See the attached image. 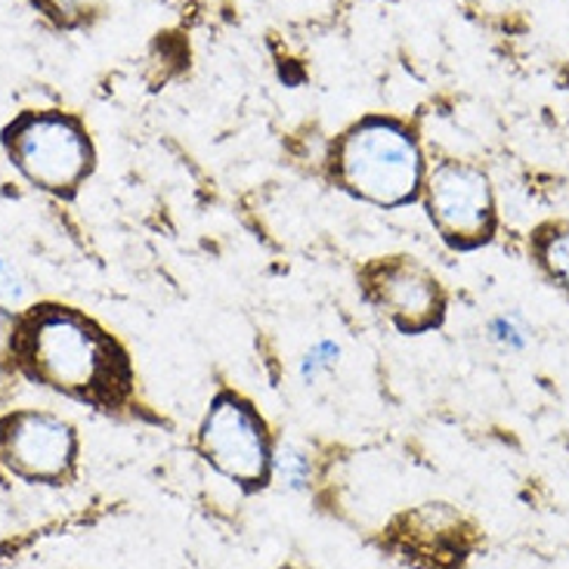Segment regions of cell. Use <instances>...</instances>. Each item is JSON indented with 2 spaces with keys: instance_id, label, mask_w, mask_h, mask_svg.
Listing matches in <instances>:
<instances>
[{
  "instance_id": "10",
  "label": "cell",
  "mask_w": 569,
  "mask_h": 569,
  "mask_svg": "<svg viewBox=\"0 0 569 569\" xmlns=\"http://www.w3.org/2000/svg\"><path fill=\"white\" fill-rule=\"evenodd\" d=\"M338 356H341V347H338V343H316L313 350L307 353V359H303V378H307V381H316L322 371H331L335 369V362H338Z\"/></svg>"
},
{
  "instance_id": "6",
  "label": "cell",
  "mask_w": 569,
  "mask_h": 569,
  "mask_svg": "<svg viewBox=\"0 0 569 569\" xmlns=\"http://www.w3.org/2000/svg\"><path fill=\"white\" fill-rule=\"evenodd\" d=\"M201 452L229 480L260 483L270 468V446L260 415L236 393H220L201 425Z\"/></svg>"
},
{
  "instance_id": "8",
  "label": "cell",
  "mask_w": 569,
  "mask_h": 569,
  "mask_svg": "<svg viewBox=\"0 0 569 569\" xmlns=\"http://www.w3.org/2000/svg\"><path fill=\"white\" fill-rule=\"evenodd\" d=\"M532 254L555 282L569 288V227L567 223H548L532 236Z\"/></svg>"
},
{
  "instance_id": "11",
  "label": "cell",
  "mask_w": 569,
  "mask_h": 569,
  "mask_svg": "<svg viewBox=\"0 0 569 569\" xmlns=\"http://www.w3.org/2000/svg\"><path fill=\"white\" fill-rule=\"evenodd\" d=\"M22 295H26L22 276L16 272V267L10 260L0 257V300H22Z\"/></svg>"
},
{
  "instance_id": "3",
  "label": "cell",
  "mask_w": 569,
  "mask_h": 569,
  "mask_svg": "<svg viewBox=\"0 0 569 569\" xmlns=\"http://www.w3.org/2000/svg\"><path fill=\"white\" fill-rule=\"evenodd\" d=\"M13 164L31 183L69 192L90 173L93 149L81 124L59 112H29L3 133Z\"/></svg>"
},
{
  "instance_id": "4",
  "label": "cell",
  "mask_w": 569,
  "mask_h": 569,
  "mask_svg": "<svg viewBox=\"0 0 569 569\" xmlns=\"http://www.w3.org/2000/svg\"><path fill=\"white\" fill-rule=\"evenodd\" d=\"M427 213L452 248H477L496 232V201L483 171L442 161L427 177Z\"/></svg>"
},
{
  "instance_id": "2",
  "label": "cell",
  "mask_w": 569,
  "mask_h": 569,
  "mask_svg": "<svg viewBox=\"0 0 569 569\" xmlns=\"http://www.w3.org/2000/svg\"><path fill=\"white\" fill-rule=\"evenodd\" d=\"M335 173L347 192L371 204L399 208L421 192V152L409 130L397 121L369 118L341 137L335 149Z\"/></svg>"
},
{
  "instance_id": "1",
  "label": "cell",
  "mask_w": 569,
  "mask_h": 569,
  "mask_svg": "<svg viewBox=\"0 0 569 569\" xmlns=\"http://www.w3.org/2000/svg\"><path fill=\"white\" fill-rule=\"evenodd\" d=\"M16 359L34 381L71 397L118 399L130 371L121 350L84 316L43 307L16 331Z\"/></svg>"
},
{
  "instance_id": "9",
  "label": "cell",
  "mask_w": 569,
  "mask_h": 569,
  "mask_svg": "<svg viewBox=\"0 0 569 569\" xmlns=\"http://www.w3.org/2000/svg\"><path fill=\"white\" fill-rule=\"evenodd\" d=\"M270 465L276 470V477H279V483L288 486V489H303V486L310 483V456L298 449V446H291V442H282L279 449H276V456H270Z\"/></svg>"
},
{
  "instance_id": "5",
  "label": "cell",
  "mask_w": 569,
  "mask_h": 569,
  "mask_svg": "<svg viewBox=\"0 0 569 569\" xmlns=\"http://www.w3.org/2000/svg\"><path fill=\"white\" fill-rule=\"evenodd\" d=\"M369 303L399 331L421 335L442 322L446 298L437 276L415 257H378L359 272Z\"/></svg>"
},
{
  "instance_id": "12",
  "label": "cell",
  "mask_w": 569,
  "mask_h": 569,
  "mask_svg": "<svg viewBox=\"0 0 569 569\" xmlns=\"http://www.w3.org/2000/svg\"><path fill=\"white\" fill-rule=\"evenodd\" d=\"M16 326L13 313H7L3 307H0V362H7V359H13L16 353Z\"/></svg>"
},
{
  "instance_id": "7",
  "label": "cell",
  "mask_w": 569,
  "mask_h": 569,
  "mask_svg": "<svg viewBox=\"0 0 569 569\" xmlns=\"http://www.w3.org/2000/svg\"><path fill=\"white\" fill-rule=\"evenodd\" d=\"M0 452L3 461L31 480H57L71 465L74 437L71 427L59 418L22 412L0 425Z\"/></svg>"
}]
</instances>
